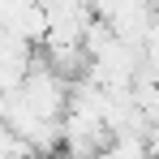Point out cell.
<instances>
[{
  "instance_id": "1",
  "label": "cell",
  "mask_w": 159,
  "mask_h": 159,
  "mask_svg": "<svg viewBox=\"0 0 159 159\" xmlns=\"http://www.w3.org/2000/svg\"><path fill=\"white\" fill-rule=\"evenodd\" d=\"M146 151H151V159H159V125L146 133Z\"/></svg>"
}]
</instances>
